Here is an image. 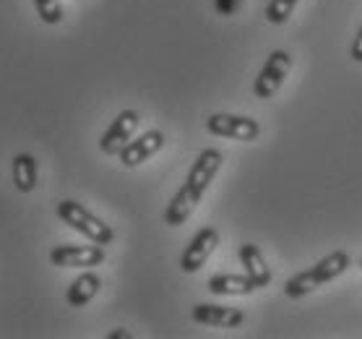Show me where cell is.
I'll use <instances>...</instances> for the list:
<instances>
[{
  "label": "cell",
  "mask_w": 362,
  "mask_h": 339,
  "mask_svg": "<svg viewBox=\"0 0 362 339\" xmlns=\"http://www.w3.org/2000/svg\"><path fill=\"white\" fill-rule=\"evenodd\" d=\"M206 128L214 136H224V139L235 141H255L261 136V125L243 115H230V113H216L206 120Z\"/></svg>",
  "instance_id": "5"
},
{
  "label": "cell",
  "mask_w": 362,
  "mask_h": 339,
  "mask_svg": "<svg viewBox=\"0 0 362 339\" xmlns=\"http://www.w3.org/2000/svg\"><path fill=\"white\" fill-rule=\"evenodd\" d=\"M352 60L354 63H362V26H360V32H357V37H354V42H352Z\"/></svg>",
  "instance_id": "18"
},
{
  "label": "cell",
  "mask_w": 362,
  "mask_h": 339,
  "mask_svg": "<svg viewBox=\"0 0 362 339\" xmlns=\"http://www.w3.org/2000/svg\"><path fill=\"white\" fill-rule=\"evenodd\" d=\"M99 287H102V280H99L94 272H86L81 274L78 280H74V285L68 287V306L71 308H83L86 303H91L94 300V295L99 292Z\"/></svg>",
  "instance_id": "13"
},
{
  "label": "cell",
  "mask_w": 362,
  "mask_h": 339,
  "mask_svg": "<svg viewBox=\"0 0 362 339\" xmlns=\"http://www.w3.org/2000/svg\"><path fill=\"white\" fill-rule=\"evenodd\" d=\"M243 311L238 308H227V306H209V303H201V306L193 308V321L204 323V326H222V329H235L243 323Z\"/></svg>",
  "instance_id": "10"
},
{
  "label": "cell",
  "mask_w": 362,
  "mask_h": 339,
  "mask_svg": "<svg viewBox=\"0 0 362 339\" xmlns=\"http://www.w3.org/2000/svg\"><path fill=\"white\" fill-rule=\"evenodd\" d=\"M110 337H112V339H128V337H131V334H128V331H123V329H117V331H112V334H110Z\"/></svg>",
  "instance_id": "19"
},
{
  "label": "cell",
  "mask_w": 362,
  "mask_h": 339,
  "mask_svg": "<svg viewBox=\"0 0 362 339\" xmlns=\"http://www.w3.org/2000/svg\"><path fill=\"white\" fill-rule=\"evenodd\" d=\"M37 13L42 16L45 24H60L63 21V8H60L58 0H34Z\"/></svg>",
  "instance_id": "16"
},
{
  "label": "cell",
  "mask_w": 362,
  "mask_h": 339,
  "mask_svg": "<svg viewBox=\"0 0 362 339\" xmlns=\"http://www.w3.org/2000/svg\"><path fill=\"white\" fill-rule=\"evenodd\" d=\"M219 167H222V151L219 149H204L198 154V159L190 167L188 178L182 183V188L175 193L165 212V222L170 227H180L193 214V209H196V204L206 193V188L211 185L214 175L219 173Z\"/></svg>",
  "instance_id": "1"
},
{
  "label": "cell",
  "mask_w": 362,
  "mask_h": 339,
  "mask_svg": "<svg viewBox=\"0 0 362 339\" xmlns=\"http://www.w3.org/2000/svg\"><path fill=\"white\" fill-rule=\"evenodd\" d=\"M49 261L55 266H66V269L97 266L105 261V248L99 243L94 246H58L49 251Z\"/></svg>",
  "instance_id": "8"
},
{
  "label": "cell",
  "mask_w": 362,
  "mask_h": 339,
  "mask_svg": "<svg viewBox=\"0 0 362 339\" xmlns=\"http://www.w3.org/2000/svg\"><path fill=\"white\" fill-rule=\"evenodd\" d=\"M219 246V232L214 227H204V230L196 232V238L188 243V248L180 258V269L185 274L198 272L201 266L206 264V258L214 253V248Z\"/></svg>",
  "instance_id": "7"
},
{
  "label": "cell",
  "mask_w": 362,
  "mask_h": 339,
  "mask_svg": "<svg viewBox=\"0 0 362 339\" xmlns=\"http://www.w3.org/2000/svg\"><path fill=\"white\" fill-rule=\"evenodd\" d=\"M289 66H292V58H289V52L284 50H274L266 60L264 71L258 74L253 84V91L258 100H272L274 94L279 91V86L284 84L289 74Z\"/></svg>",
  "instance_id": "4"
},
{
  "label": "cell",
  "mask_w": 362,
  "mask_h": 339,
  "mask_svg": "<svg viewBox=\"0 0 362 339\" xmlns=\"http://www.w3.org/2000/svg\"><path fill=\"white\" fill-rule=\"evenodd\" d=\"M162 146H165V133L148 131V133H144L141 139L131 141L117 157H120V162H123L125 167H139V165H144L148 157H154Z\"/></svg>",
  "instance_id": "9"
},
{
  "label": "cell",
  "mask_w": 362,
  "mask_h": 339,
  "mask_svg": "<svg viewBox=\"0 0 362 339\" xmlns=\"http://www.w3.org/2000/svg\"><path fill=\"white\" fill-rule=\"evenodd\" d=\"M214 8L219 16H235L240 8V0H214Z\"/></svg>",
  "instance_id": "17"
},
{
  "label": "cell",
  "mask_w": 362,
  "mask_h": 339,
  "mask_svg": "<svg viewBox=\"0 0 362 339\" xmlns=\"http://www.w3.org/2000/svg\"><path fill=\"white\" fill-rule=\"evenodd\" d=\"M13 185L21 193H32L37 188V159L32 154H16L13 157Z\"/></svg>",
  "instance_id": "14"
},
{
  "label": "cell",
  "mask_w": 362,
  "mask_h": 339,
  "mask_svg": "<svg viewBox=\"0 0 362 339\" xmlns=\"http://www.w3.org/2000/svg\"><path fill=\"white\" fill-rule=\"evenodd\" d=\"M346 266H349V253H346V251H334V253H329L326 258H321L313 269L295 274V277L284 285V292H287L289 298H305V295H310V292L318 289L321 285L337 280Z\"/></svg>",
  "instance_id": "2"
},
{
  "label": "cell",
  "mask_w": 362,
  "mask_h": 339,
  "mask_svg": "<svg viewBox=\"0 0 362 339\" xmlns=\"http://www.w3.org/2000/svg\"><path fill=\"white\" fill-rule=\"evenodd\" d=\"M240 261L245 266V274L258 285V287H266V285L272 282V269L266 266V258L258 246L243 243V246H240Z\"/></svg>",
  "instance_id": "11"
},
{
  "label": "cell",
  "mask_w": 362,
  "mask_h": 339,
  "mask_svg": "<svg viewBox=\"0 0 362 339\" xmlns=\"http://www.w3.org/2000/svg\"><path fill=\"white\" fill-rule=\"evenodd\" d=\"M136 128H139V113L123 110V113L110 123L105 136L99 139V149L105 151V154H110V157H112V154H120V151L133 141Z\"/></svg>",
  "instance_id": "6"
},
{
  "label": "cell",
  "mask_w": 362,
  "mask_h": 339,
  "mask_svg": "<svg viewBox=\"0 0 362 339\" xmlns=\"http://www.w3.org/2000/svg\"><path fill=\"white\" fill-rule=\"evenodd\" d=\"M360 266H362V264H360Z\"/></svg>",
  "instance_id": "20"
},
{
  "label": "cell",
  "mask_w": 362,
  "mask_h": 339,
  "mask_svg": "<svg viewBox=\"0 0 362 339\" xmlns=\"http://www.w3.org/2000/svg\"><path fill=\"white\" fill-rule=\"evenodd\" d=\"M58 217L66 224H71L76 232L86 235L91 243H99V246H110V243H112V238H115L112 227H110V224H105L102 219H99V217L91 214V212H86V209H83L78 201H71V199L60 201V204H58Z\"/></svg>",
  "instance_id": "3"
},
{
  "label": "cell",
  "mask_w": 362,
  "mask_h": 339,
  "mask_svg": "<svg viewBox=\"0 0 362 339\" xmlns=\"http://www.w3.org/2000/svg\"><path fill=\"white\" fill-rule=\"evenodd\" d=\"M209 289L214 292V295H250L258 289L250 277H240V274H216L209 280Z\"/></svg>",
  "instance_id": "12"
},
{
  "label": "cell",
  "mask_w": 362,
  "mask_h": 339,
  "mask_svg": "<svg viewBox=\"0 0 362 339\" xmlns=\"http://www.w3.org/2000/svg\"><path fill=\"white\" fill-rule=\"evenodd\" d=\"M295 6H297V0H272L269 8H266V18H269L272 24H284V21L292 16Z\"/></svg>",
  "instance_id": "15"
}]
</instances>
